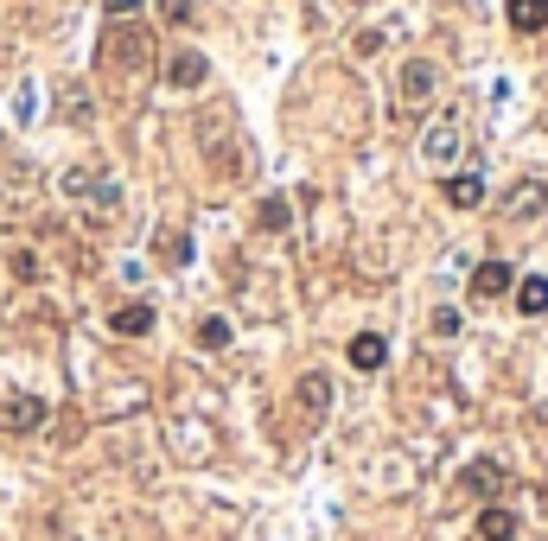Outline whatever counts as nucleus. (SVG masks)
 I'll return each instance as SVG.
<instances>
[{
    "label": "nucleus",
    "instance_id": "obj_26",
    "mask_svg": "<svg viewBox=\"0 0 548 541\" xmlns=\"http://www.w3.org/2000/svg\"><path fill=\"white\" fill-rule=\"evenodd\" d=\"M0 223H13V204H7V191H0Z\"/></svg>",
    "mask_w": 548,
    "mask_h": 541
},
{
    "label": "nucleus",
    "instance_id": "obj_12",
    "mask_svg": "<svg viewBox=\"0 0 548 541\" xmlns=\"http://www.w3.org/2000/svg\"><path fill=\"white\" fill-rule=\"evenodd\" d=\"M447 204L453 211H478V204H485V179H478V172H447Z\"/></svg>",
    "mask_w": 548,
    "mask_h": 541
},
{
    "label": "nucleus",
    "instance_id": "obj_25",
    "mask_svg": "<svg viewBox=\"0 0 548 541\" xmlns=\"http://www.w3.org/2000/svg\"><path fill=\"white\" fill-rule=\"evenodd\" d=\"M13 115L32 121V83H20V96H13Z\"/></svg>",
    "mask_w": 548,
    "mask_h": 541
},
{
    "label": "nucleus",
    "instance_id": "obj_3",
    "mask_svg": "<svg viewBox=\"0 0 548 541\" xmlns=\"http://www.w3.org/2000/svg\"><path fill=\"white\" fill-rule=\"evenodd\" d=\"M421 160L427 166H459V160H466V128H459V115H440L434 128H427Z\"/></svg>",
    "mask_w": 548,
    "mask_h": 541
},
{
    "label": "nucleus",
    "instance_id": "obj_4",
    "mask_svg": "<svg viewBox=\"0 0 548 541\" xmlns=\"http://www.w3.org/2000/svg\"><path fill=\"white\" fill-rule=\"evenodd\" d=\"M434 90H440V71L427 58H408L396 71V109H415V102H427Z\"/></svg>",
    "mask_w": 548,
    "mask_h": 541
},
{
    "label": "nucleus",
    "instance_id": "obj_17",
    "mask_svg": "<svg viewBox=\"0 0 548 541\" xmlns=\"http://www.w3.org/2000/svg\"><path fill=\"white\" fill-rule=\"evenodd\" d=\"M517 312H523V319H542V312H548V281H542V274L517 281Z\"/></svg>",
    "mask_w": 548,
    "mask_h": 541
},
{
    "label": "nucleus",
    "instance_id": "obj_13",
    "mask_svg": "<svg viewBox=\"0 0 548 541\" xmlns=\"http://www.w3.org/2000/svg\"><path fill=\"white\" fill-rule=\"evenodd\" d=\"M58 109H64V121L90 128V121H96V96L83 90V83H64V90H58Z\"/></svg>",
    "mask_w": 548,
    "mask_h": 541
},
{
    "label": "nucleus",
    "instance_id": "obj_21",
    "mask_svg": "<svg viewBox=\"0 0 548 541\" xmlns=\"http://www.w3.org/2000/svg\"><path fill=\"white\" fill-rule=\"evenodd\" d=\"M459 325H466V319H459L453 306H434V312H427V331H434V338H459Z\"/></svg>",
    "mask_w": 548,
    "mask_h": 541
},
{
    "label": "nucleus",
    "instance_id": "obj_6",
    "mask_svg": "<svg viewBox=\"0 0 548 541\" xmlns=\"http://www.w3.org/2000/svg\"><path fill=\"white\" fill-rule=\"evenodd\" d=\"M166 83H173V90H204V83H211V58H204V51H173V58H166Z\"/></svg>",
    "mask_w": 548,
    "mask_h": 541
},
{
    "label": "nucleus",
    "instance_id": "obj_5",
    "mask_svg": "<svg viewBox=\"0 0 548 541\" xmlns=\"http://www.w3.org/2000/svg\"><path fill=\"white\" fill-rule=\"evenodd\" d=\"M504 217L510 223H542L548 217V185L542 179H517L504 191Z\"/></svg>",
    "mask_w": 548,
    "mask_h": 541
},
{
    "label": "nucleus",
    "instance_id": "obj_16",
    "mask_svg": "<svg viewBox=\"0 0 548 541\" xmlns=\"http://www.w3.org/2000/svg\"><path fill=\"white\" fill-rule=\"evenodd\" d=\"M478 535H485V541H510V535H517V510H504V503H485V516H478Z\"/></svg>",
    "mask_w": 548,
    "mask_h": 541
},
{
    "label": "nucleus",
    "instance_id": "obj_7",
    "mask_svg": "<svg viewBox=\"0 0 548 541\" xmlns=\"http://www.w3.org/2000/svg\"><path fill=\"white\" fill-rule=\"evenodd\" d=\"M0 427L7 433H39L45 427V401L39 395H7L0 401Z\"/></svg>",
    "mask_w": 548,
    "mask_h": 541
},
{
    "label": "nucleus",
    "instance_id": "obj_9",
    "mask_svg": "<svg viewBox=\"0 0 548 541\" xmlns=\"http://www.w3.org/2000/svg\"><path fill=\"white\" fill-rule=\"evenodd\" d=\"M294 401L306 408V421H325V414H332V376H325V370H306L300 389H294Z\"/></svg>",
    "mask_w": 548,
    "mask_h": 541
},
{
    "label": "nucleus",
    "instance_id": "obj_15",
    "mask_svg": "<svg viewBox=\"0 0 548 541\" xmlns=\"http://www.w3.org/2000/svg\"><path fill=\"white\" fill-rule=\"evenodd\" d=\"M383 357H389V344L376 331H357L351 338V370H383Z\"/></svg>",
    "mask_w": 548,
    "mask_h": 541
},
{
    "label": "nucleus",
    "instance_id": "obj_22",
    "mask_svg": "<svg viewBox=\"0 0 548 541\" xmlns=\"http://www.w3.org/2000/svg\"><path fill=\"white\" fill-rule=\"evenodd\" d=\"M160 13H166V26H192V20H198L192 0H160Z\"/></svg>",
    "mask_w": 548,
    "mask_h": 541
},
{
    "label": "nucleus",
    "instance_id": "obj_20",
    "mask_svg": "<svg viewBox=\"0 0 548 541\" xmlns=\"http://www.w3.org/2000/svg\"><path fill=\"white\" fill-rule=\"evenodd\" d=\"M230 338H236L230 319H198V344H204V351H230Z\"/></svg>",
    "mask_w": 548,
    "mask_h": 541
},
{
    "label": "nucleus",
    "instance_id": "obj_27",
    "mask_svg": "<svg viewBox=\"0 0 548 541\" xmlns=\"http://www.w3.org/2000/svg\"><path fill=\"white\" fill-rule=\"evenodd\" d=\"M542 128H548V115H542Z\"/></svg>",
    "mask_w": 548,
    "mask_h": 541
},
{
    "label": "nucleus",
    "instance_id": "obj_24",
    "mask_svg": "<svg viewBox=\"0 0 548 541\" xmlns=\"http://www.w3.org/2000/svg\"><path fill=\"white\" fill-rule=\"evenodd\" d=\"M102 13H109V20H134V13H141V0H102Z\"/></svg>",
    "mask_w": 548,
    "mask_h": 541
},
{
    "label": "nucleus",
    "instance_id": "obj_10",
    "mask_svg": "<svg viewBox=\"0 0 548 541\" xmlns=\"http://www.w3.org/2000/svg\"><path fill=\"white\" fill-rule=\"evenodd\" d=\"M459 491L466 497H498L504 491V465L498 459H472L466 471H459Z\"/></svg>",
    "mask_w": 548,
    "mask_h": 541
},
{
    "label": "nucleus",
    "instance_id": "obj_14",
    "mask_svg": "<svg viewBox=\"0 0 548 541\" xmlns=\"http://www.w3.org/2000/svg\"><path fill=\"white\" fill-rule=\"evenodd\" d=\"M255 230H268V236L294 230V204H287V198H262V204H255Z\"/></svg>",
    "mask_w": 548,
    "mask_h": 541
},
{
    "label": "nucleus",
    "instance_id": "obj_23",
    "mask_svg": "<svg viewBox=\"0 0 548 541\" xmlns=\"http://www.w3.org/2000/svg\"><path fill=\"white\" fill-rule=\"evenodd\" d=\"M13 274H20V281H39V255H32V249H13Z\"/></svg>",
    "mask_w": 548,
    "mask_h": 541
},
{
    "label": "nucleus",
    "instance_id": "obj_8",
    "mask_svg": "<svg viewBox=\"0 0 548 541\" xmlns=\"http://www.w3.org/2000/svg\"><path fill=\"white\" fill-rule=\"evenodd\" d=\"M510 287H517V268H510V261H478L472 268V300H504Z\"/></svg>",
    "mask_w": 548,
    "mask_h": 541
},
{
    "label": "nucleus",
    "instance_id": "obj_19",
    "mask_svg": "<svg viewBox=\"0 0 548 541\" xmlns=\"http://www.w3.org/2000/svg\"><path fill=\"white\" fill-rule=\"evenodd\" d=\"M153 249H160L166 268H185V261H192V236H185V230H160V242H153Z\"/></svg>",
    "mask_w": 548,
    "mask_h": 541
},
{
    "label": "nucleus",
    "instance_id": "obj_1",
    "mask_svg": "<svg viewBox=\"0 0 548 541\" xmlns=\"http://www.w3.org/2000/svg\"><path fill=\"white\" fill-rule=\"evenodd\" d=\"M96 58L115 64V71H141V64H153V32H147L141 20H115L109 32H102Z\"/></svg>",
    "mask_w": 548,
    "mask_h": 541
},
{
    "label": "nucleus",
    "instance_id": "obj_2",
    "mask_svg": "<svg viewBox=\"0 0 548 541\" xmlns=\"http://www.w3.org/2000/svg\"><path fill=\"white\" fill-rule=\"evenodd\" d=\"M58 191H64V198H90V204H102V211L122 204V185H115L102 166H64L58 172Z\"/></svg>",
    "mask_w": 548,
    "mask_h": 541
},
{
    "label": "nucleus",
    "instance_id": "obj_11",
    "mask_svg": "<svg viewBox=\"0 0 548 541\" xmlns=\"http://www.w3.org/2000/svg\"><path fill=\"white\" fill-rule=\"evenodd\" d=\"M153 319H160V312H153L147 300H128V306H115L109 331H115V338H147V331H153Z\"/></svg>",
    "mask_w": 548,
    "mask_h": 541
},
{
    "label": "nucleus",
    "instance_id": "obj_18",
    "mask_svg": "<svg viewBox=\"0 0 548 541\" xmlns=\"http://www.w3.org/2000/svg\"><path fill=\"white\" fill-rule=\"evenodd\" d=\"M510 26H517V32H542L548 26V0H510Z\"/></svg>",
    "mask_w": 548,
    "mask_h": 541
}]
</instances>
